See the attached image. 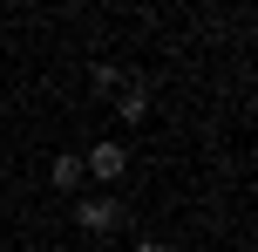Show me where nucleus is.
I'll use <instances>...</instances> for the list:
<instances>
[{
    "label": "nucleus",
    "mask_w": 258,
    "mask_h": 252,
    "mask_svg": "<svg viewBox=\"0 0 258 252\" xmlns=\"http://www.w3.org/2000/svg\"><path fill=\"white\" fill-rule=\"evenodd\" d=\"M129 212L116 191H89V198H75V232H89V239H109V232H122Z\"/></svg>",
    "instance_id": "obj_1"
},
{
    "label": "nucleus",
    "mask_w": 258,
    "mask_h": 252,
    "mask_svg": "<svg viewBox=\"0 0 258 252\" xmlns=\"http://www.w3.org/2000/svg\"><path fill=\"white\" fill-rule=\"evenodd\" d=\"M129 171V150L116 143V136H102L95 150H82V177H95L102 191H116V177Z\"/></svg>",
    "instance_id": "obj_2"
},
{
    "label": "nucleus",
    "mask_w": 258,
    "mask_h": 252,
    "mask_svg": "<svg viewBox=\"0 0 258 252\" xmlns=\"http://www.w3.org/2000/svg\"><path fill=\"white\" fill-rule=\"evenodd\" d=\"M143 116H150V82H122V89H116V123L136 130Z\"/></svg>",
    "instance_id": "obj_3"
},
{
    "label": "nucleus",
    "mask_w": 258,
    "mask_h": 252,
    "mask_svg": "<svg viewBox=\"0 0 258 252\" xmlns=\"http://www.w3.org/2000/svg\"><path fill=\"white\" fill-rule=\"evenodd\" d=\"M48 184L61 191V198H68V191H82V157H75V150H54V164H48Z\"/></svg>",
    "instance_id": "obj_4"
},
{
    "label": "nucleus",
    "mask_w": 258,
    "mask_h": 252,
    "mask_svg": "<svg viewBox=\"0 0 258 252\" xmlns=\"http://www.w3.org/2000/svg\"><path fill=\"white\" fill-rule=\"evenodd\" d=\"M89 82H95V89H102V95H116V89H122V82H129V75H122V68H116V62H95V75H89Z\"/></svg>",
    "instance_id": "obj_5"
},
{
    "label": "nucleus",
    "mask_w": 258,
    "mask_h": 252,
    "mask_svg": "<svg viewBox=\"0 0 258 252\" xmlns=\"http://www.w3.org/2000/svg\"><path fill=\"white\" fill-rule=\"evenodd\" d=\"M136 252H177V245H163V239H136Z\"/></svg>",
    "instance_id": "obj_6"
}]
</instances>
